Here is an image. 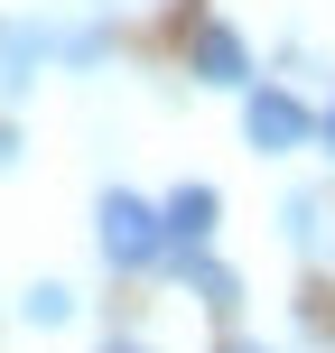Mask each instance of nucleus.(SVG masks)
<instances>
[{"label": "nucleus", "mask_w": 335, "mask_h": 353, "mask_svg": "<svg viewBox=\"0 0 335 353\" xmlns=\"http://www.w3.org/2000/svg\"><path fill=\"white\" fill-rule=\"evenodd\" d=\"M93 242H103L112 270H159V205H140L131 186H112L93 205Z\"/></svg>", "instance_id": "obj_1"}, {"label": "nucleus", "mask_w": 335, "mask_h": 353, "mask_svg": "<svg viewBox=\"0 0 335 353\" xmlns=\"http://www.w3.org/2000/svg\"><path fill=\"white\" fill-rule=\"evenodd\" d=\"M242 140L261 149V159H289V149L317 140V112H307L298 93H280V84H251L242 93Z\"/></svg>", "instance_id": "obj_2"}, {"label": "nucleus", "mask_w": 335, "mask_h": 353, "mask_svg": "<svg viewBox=\"0 0 335 353\" xmlns=\"http://www.w3.org/2000/svg\"><path fill=\"white\" fill-rule=\"evenodd\" d=\"M214 223H224V195H214V186H177L159 205V251H205Z\"/></svg>", "instance_id": "obj_3"}, {"label": "nucleus", "mask_w": 335, "mask_h": 353, "mask_svg": "<svg viewBox=\"0 0 335 353\" xmlns=\"http://www.w3.org/2000/svg\"><path fill=\"white\" fill-rule=\"evenodd\" d=\"M47 56H56V28H47V19H0V93H28Z\"/></svg>", "instance_id": "obj_4"}, {"label": "nucleus", "mask_w": 335, "mask_h": 353, "mask_svg": "<svg viewBox=\"0 0 335 353\" xmlns=\"http://www.w3.org/2000/svg\"><path fill=\"white\" fill-rule=\"evenodd\" d=\"M195 84L251 93V47H242V28H224V19H205V28H195Z\"/></svg>", "instance_id": "obj_5"}, {"label": "nucleus", "mask_w": 335, "mask_h": 353, "mask_svg": "<svg viewBox=\"0 0 335 353\" xmlns=\"http://www.w3.org/2000/svg\"><path fill=\"white\" fill-rule=\"evenodd\" d=\"M280 223H289V242H298V251H326V205H317V195H289Z\"/></svg>", "instance_id": "obj_6"}, {"label": "nucleus", "mask_w": 335, "mask_h": 353, "mask_svg": "<svg viewBox=\"0 0 335 353\" xmlns=\"http://www.w3.org/2000/svg\"><path fill=\"white\" fill-rule=\"evenodd\" d=\"M19 316H28V325H66V316H75V288H66V279H37L28 298H19Z\"/></svg>", "instance_id": "obj_7"}, {"label": "nucleus", "mask_w": 335, "mask_h": 353, "mask_svg": "<svg viewBox=\"0 0 335 353\" xmlns=\"http://www.w3.org/2000/svg\"><path fill=\"white\" fill-rule=\"evenodd\" d=\"M56 56H66V65H103V56H112V28H56Z\"/></svg>", "instance_id": "obj_8"}, {"label": "nucleus", "mask_w": 335, "mask_h": 353, "mask_svg": "<svg viewBox=\"0 0 335 353\" xmlns=\"http://www.w3.org/2000/svg\"><path fill=\"white\" fill-rule=\"evenodd\" d=\"M0 168H19V130L10 121H0Z\"/></svg>", "instance_id": "obj_9"}, {"label": "nucleus", "mask_w": 335, "mask_h": 353, "mask_svg": "<svg viewBox=\"0 0 335 353\" xmlns=\"http://www.w3.org/2000/svg\"><path fill=\"white\" fill-rule=\"evenodd\" d=\"M317 140H326V149H335V103H326V112H317Z\"/></svg>", "instance_id": "obj_10"}, {"label": "nucleus", "mask_w": 335, "mask_h": 353, "mask_svg": "<svg viewBox=\"0 0 335 353\" xmlns=\"http://www.w3.org/2000/svg\"><path fill=\"white\" fill-rule=\"evenodd\" d=\"M224 353H270V344H224Z\"/></svg>", "instance_id": "obj_11"}, {"label": "nucleus", "mask_w": 335, "mask_h": 353, "mask_svg": "<svg viewBox=\"0 0 335 353\" xmlns=\"http://www.w3.org/2000/svg\"><path fill=\"white\" fill-rule=\"evenodd\" d=\"M103 353H149V344H103Z\"/></svg>", "instance_id": "obj_12"}]
</instances>
